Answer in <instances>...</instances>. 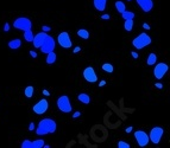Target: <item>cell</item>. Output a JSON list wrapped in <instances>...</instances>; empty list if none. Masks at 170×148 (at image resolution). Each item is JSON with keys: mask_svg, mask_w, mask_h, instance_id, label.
Wrapping results in <instances>:
<instances>
[{"mask_svg": "<svg viewBox=\"0 0 170 148\" xmlns=\"http://www.w3.org/2000/svg\"><path fill=\"white\" fill-rule=\"evenodd\" d=\"M114 6H115V8H117V11L121 14L125 10H126V6H125V4L123 2V1H120V0H118V1H115L114 2Z\"/></svg>", "mask_w": 170, "mask_h": 148, "instance_id": "19", "label": "cell"}, {"mask_svg": "<svg viewBox=\"0 0 170 148\" xmlns=\"http://www.w3.org/2000/svg\"><path fill=\"white\" fill-rule=\"evenodd\" d=\"M24 39L27 42V43H32V40H34V32H32V29H30V30H26V31H24Z\"/></svg>", "mask_w": 170, "mask_h": 148, "instance_id": "18", "label": "cell"}, {"mask_svg": "<svg viewBox=\"0 0 170 148\" xmlns=\"http://www.w3.org/2000/svg\"><path fill=\"white\" fill-rule=\"evenodd\" d=\"M35 129H36V134L38 136L47 135V134H54L57 129V123L55 120H53L50 117H45L38 122V126Z\"/></svg>", "mask_w": 170, "mask_h": 148, "instance_id": "1", "label": "cell"}, {"mask_svg": "<svg viewBox=\"0 0 170 148\" xmlns=\"http://www.w3.org/2000/svg\"><path fill=\"white\" fill-rule=\"evenodd\" d=\"M56 106L57 108L62 113L64 114H68L73 110V107H72V102H70V98L67 96V95H61L56 101Z\"/></svg>", "mask_w": 170, "mask_h": 148, "instance_id": "3", "label": "cell"}, {"mask_svg": "<svg viewBox=\"0 0 170 148\" xmlns=\"http://www.w3.org/2000/svg\"><path fill=\"white\" fill-rule=\"evenodd\" d=\"M133 135H134V139H136L139 147L143 148L149 145V141H150L149 140V134H146L144 130H136Z\"/></svg>", "mask_w": 170, "mask_h": 148, "instance_id": "7", "label": "cell"}, {"mask_svg": "<svg viewBox=\"0 0 170 148\" xmlns=\"http://www.w3.org/2000/svg\"><path fill=\"white\" fill-rule=\"evenodd\" d=\"M4 31H5V32H8V31H10V24H8V23H5V25H4Z\"/></svg>", "mask_w": 170, "mask_h": 148, "instance_id": "30", "label": "cell"}, {"mask_svg": "<svg viewBox=\"0 0 170 148\" xmlns=\"http://www.w3.org/2000/svg\"><path fill=\"white\" fill-rule=\"evenodd\" d=\"M42 93H43V95H44V96H50V93H49L48 90H45V89H44Z\"/></svg>", "mask_w": 170, "mask_h": 148, "instance_id": "39", "label": "cell"}, {"mask_svg": "<svg viewBox=\"0 0 170 148\" xmlns=\"http://www.w3.org/2000/svg\"><path fill=\"white\" fill-rule=\"evenodd\" d=\"M156 62H157V56H156V54L152 52V54L149 55L148 59H146V64H148V65H155Z\"/></svg>", "mask_w": 170, "mask_h": 148, "instance_id": "23", "label": "cell"}, {"mask_svg": "<svg viewBox=\"0 0 170 148\" xmlns=\"http://www.w3.org/2000/svg\"><path fill=\"white\" fill-rule=\"evenodd\" d=\"M106 4L107 0H93V5H94L95 10L99 12H104L106 8Z\"/></svg>", "mask_w": 170, "mask_h": 148, "instance_id": "14", "label": "cell"}, {"mask_svg": "<svg viewBox=\"0 0 170 148\" xmlns=\"http://www.w3.org/2000/svg\"><path fill=\"white\" fill-rule=\"evenodd\" d=\"M29 54H30V56H31V57H32V58H37V52H36V51H35V50H30V51H29Z\"/></svg>", "mask_w": 170, "mask_h": 148, "instance_id": "29", "label": "cell"}, {"mask_svg": "<svg viewBox=\"0 0 170 148\" xmlns=\"http://www.w3.org/2000/svg\"><path fill=\"white\" fill-rule=\"evenodd\" d=\"M80 51H81V48H80V46H75V48H74V50H73V52H74V54H79Z\"/></svg>", "mask_w": 170, "mask_h": 148, "instance_id": "34", "label": "cell"}, {"mask_svg": "<svg viewBox=\"0 0 170 148\" xmlns=\"http://www.w3.org/2000/svg\"><path fill=\"white\" fill-rule=\"evenodd\" d=\"M131 56H132V57H133V58H134V59H137V58L139 57V55H138V54H137L136 51H132V52H131Z\"/></svg>", "mask_w": 170, "mask_h": 148, "instance_id": "37", "label": "cell"}, {"mask_svg": "<svg viewBox=\"0 0 170 148\" xmlns=\"http://www.w3.org/2000/svg\"><path fill=\"white\" fill-rule=\"evenodd\" d=\"M77 36L82 39H89V32L86 29H80L77 30Z\"/></svg>", "mask_w": 170, "mask_h": 148, "instance_id": "22", "label": "cell"}, {"mask_svg": "<svg viewBox=\"0 0 170 148\" xmlns=\"http://www.w3.org/2000/svg\"><path fill=\"white\" fill-rule=\"evenodd\" d=\"M47 36H48V35H47V32H43V31L34 36V40H32V44H34L35 49H39V48H40V45H42V44H43V42L45 40Z\"/></svg>", "mask_w": 170, "mask_h": 148, "instance_id": "13", "label": "cell"}, {"mask_svg": "<svg viewBox=\"0 0 170 148\" xmlns=\"http://www.w3.org/2000/svg\"><path fill=\"white\" fill-rule=\"evenodd\" d=\"M132 129H133V127H127V128L125 129V131H126V133H131Z\"/></svg>", "mask_w": 170, "mask_h": 148, "instance_id": "40", "label": "cell"}, {"mask_svg": "<svg viewBox=\"0 0 170 148\" xmlns=\"http://www.w3.org/2000/svg\"><path fill=\"white\" fill-rule=\"evenodd\" d=\"M34 94H35V88H34L32 85H27V87L25 88V90H24V95H25V97L31 98V97L34 96Z\"/></svg>", "mask_w": 170, "mask_h": 148, "instance_id": "21", "label": "cell"}, {"mask_svg": "<svg viewBox=\"0 0 170 148\" xmlns=\"http://www.w3.org/2000/svg\"><path fill=\"white\" fill-rule=\"evenodd\" d=\"M83 78L89 82V83H95L98 82V76L95 74V70L93 66H87L85 70H83Z\"/></svg>", "mask_w": 170, "mask_h": 148, "instance_id": "11", "label": "cell"}, {"mask_svg": "<svg viewBox=\"0 0 170 148\" xmlns=\"http://www.w3.org/2000/svg\"><path fill=\"white\" fill-rule=\"evenodd\" d=\"M55 48H56V42H55V39L51 37V36H47L45 38V40L43 42V44L40 45V51H42V54H49V52H51V51H54L55 50Z\"/></svg>", "mask_w": 170, "mask_h": 148, "instance_id": "5", "label": "cell"}, {"mask_svg": "<svg viewBox=\"0 0 170 148\" xmlns=\"http://www.w3.org/2000/svg\"><path fill=\"white\" fill-rule=\"evenodd\" d=\"M81 116V113L80 111H75L74 114H73V119H79Z\"/></svg>", "mask_w": 170, "mask_h": 148, "instance_id": "32", "label": "cell"}, {"mask_svg": "<svg viewBox=\"0 0 170 148\" xmlns=\"http://www.w3.org/2000/svg\"><path fill=\"white\" fill-rule=\"evenodd\" d=\"M143 29H145V30H150V25H149L148 23H144V24H143Z\"/></svg>", "mask_w": 170, "mask_h": 148, "instance_id": "38", "label": "cell"}, {"mask_svg": "<svg viewBox=\"0 0 170 148\" xmlns=\"http://www.w3.org/2000/svg\"><path fill=\"white\" fill-rule=\"evenodd\" d=\"M155 87H156V88H158V89H162V88H163V84H162V83H159V82H157V83H155Z\"/></svg>", "mask_w": 170, "mask_h": 148, "instance_id": "36", "label": "cell"}, {"mask_svg": "<svg viewBox=\"0 0 170 148\" xmlns=\"http://www.w3.org/2000/svg\"><path fill=\"white\" fill-rule=\"evenodd\" d=\"M110 18H111L110 14H102V16H101V19H102V20H107V19H110Z\"/></svg>", "mask_w": 170, "mask_h": 148, "instance_id": "35", "label": "cell"}, {"mask_svg": "<svg viewBox=\"0 0 170 148\" xmlns=\"http://www.w3.org/2000/svg\"><path fill=\"white\" fill-rule=\"evenodd\" d=\"M163 133H164V129L162 127H153L149 133V140L153 145H158L162 140Z\"/></svg>", "mask_w": 170, "mask_h": 148, "instance_id": "8", "label": "cell"}, {"mask_svg": "<svg viewBox=\"0 0 170 148\" xmlns=\"http://www.w3.org/2000/svg\"><path fill=\"white\" fill-rule=\"evenodd\" d=\"M121 17L124 20H126V19H133L134 18V13H133L132 11H127V10H125L123 13H121Z\"/></svg>", "mask_w": 170, "mask_h": 148, "instance_id": "25", "label": "cell"}, {"mask_svg": "<svg viewBox=\"0 0 170 148\" xmlns=\"http://www.w3.org/2000/svg\"><path fill=\"white\" fill-rule=\"evenodd\" d=\"M136 2L140 7V10L145 13L151 12L153 8V0H136Z\"/></svg>", "mask_w": 170, "mask_h": 148, "instance_id": "12", "label": "cell"}, {"mask_svg": "<svg viewBox=\"0 0 170 148\" xmlns=\"http://www.w3.org/2000/svg\"><path fill=\"white\" fill-rule=\"evenodd\" d=\"M77 100L81 102V103H83V104H89L91 103V97H89V95H87L86 93H81L77 95Z\"/></svg>", "mask_w": 170, "mask_h": 148, "instance_id": "16", "label": "cell"}, {"mask_svg": "<svg viewBox=\"0 0 170 148\" xmlns=\"http://www.w3.org/2000/svg\"><path fill=\"white\" fill-rule=\"evenodd\" d=\"M151 43H152L151 37H150L146 32H143V33L138 35L136 38H133V40H132V45L137 50H142V49H144L145 46H149Z\"/></svg>", "mask_w": 170, "mask_h": 148, "instance_id": "2", "label": "cell"}, {"mask_svg": "<svg viewBox=\"0 0 170 148\" xmlns=\"http://www.w3.org/2000/svg\"><path fill=\"white\" fill-rule=\"evenodd\" d=\"M35 128H36L35 123H34V122H31V123L29 125V130H30V131H32V130H35Z\"/></svg>", "mask_w": 170, "mask_h": 148, "instance_id": "31", "label": "cell"}, {"mask_svg": "<svg viewBox=\"0 0 170 148\" xmlns=\"http://www.w3.org/2000/svg\"><path fill=\"white\" fill-rule=\"evenodd\" d=\"M57 43L63 49H70L73 46V42H72L70 36H69V33L67 31H63L57 36Z\"/></svg>", "mask_w": 170, "mask_h": 148, "instance_id": "6", "label": "cell"}, {"mask_svg": "<svg viewBox=\"0 0 170 148\" xmlns=\"http://www.w3.org/2000/svg\"><path fill=\"white\" fill-rule=\"evenodd\" d=\"M102 70L105 71V72H108V74H112L114 71V68L112 64H110V63H105V64H102Z\"/></svg>", "mask_w": 170, "mask_h": 148, "instance_id": "24", "label": "cell"}, {"mask_svg": "<svg viewBox=\"0 0 170 148\" xmlns=\"http://www.w3.org/2000/svg\"><path fill=\"white\" fill-rule=\"evenodd\" d=\"M133 25H134L133 19H126V20L124 21V29H125V31H127V32L132 31Z\"/></svg>", "mask_w": 170, "mask_h": 148, "instance_id": "20", "label": "cell"}, {"mask_svg": "<svg viewBox=\"0 0 170 148\" xmlns=\"http://www.w3.org/2000/svg\"><path fill=\"white\" fill-rule=\"evenodd\" d=\"M13 27L16 30L26 31V30L32 29V21L27 17H18L17 19H14V21H13Z\"/></svg>", "mask_w": 170, "mask_h": 148, "instance_id": "4", "label": "cell"}, {"mask_svg": "<svg viewBox=\"0 0 170 148\" xmlns=\"http://www.w3.org/2000/svg\"><path fill=\"white\" fill-rule=\"evenodd\" d=\"M168 70H169L168 64H165V63H157L155 69H153V76H155L156 79H162L165 76V74L168 72Z\"/></svg>", "mask_w": 170, "mask_h": 148, "instance_id": "10", "label": "cell"}, {"mask_svg": "<svg viewBox=\"0 0 170 148\" xmlns=\"http://www.w3.org/2000/svg\"><path fill=\"white\" fill-rule=\"evenodd\" d=\"M105 84H106V82H105V81H101V82L99 83V87H104Z\"/></svg>", "mask_w": 170, "mask_h": 148, "instance_id": "41", "label": "cell"}, {"mask_svg": "<svg viewBox=\"0 0 170 148\" xmlns=\"http://www.w3.org/2000/svg\"><path fill=\"white\" fill-rule=\"evenodd\" d=\"M20 46H21V40L19 38H14L8 42V48L11 50H18Z\"/></svg>", "mask_w": 170, "mask_h": 148, "instance_id": "15", "label": "cell"}, {"mask_svg": "<svg viewBox=\"0 0 170 148\" xmlns=\"http://www.w3.org/2000/svg\"><path fill=\"white\" fill-rule=\"evenodd\" d=\"M118 148H130V145L125 141H118Z\"/></svg>", "mask_w": 170, "mask_h": 148, "instance_id": "28", "label": "cell"}, {"mask_svg": "<svg viewBox=\"0 0 170 148\" xmlns=\"http://www.w3.org/2000/svg\"><path fill=\"white\" fill-rule=\"evenodd\" d=\"M50 30H51L50 26H43V27H42V31H43V32H48V31H50Z\"/></svg>", "mask_w": 170, "mask_h": 148, "instance_id": "33", "label": "cell"}, {"mask_svg": "<svg viewBox=\"0 0 170 148\" xmlns=\"http://www.w3.org/2000/svg\"><path fill=\"white\" fill-rule=\"evenodd\" d=\"M48 109H49V102H48L47 98L39 100L37 103L32 107L34 113L37 114V115H43V114H45V113L48 111Z\"/></svg>", "mask_w": 170, "mask_h": 148, "instance_id": "9", "label": "cell"}, {"mask_svg": "<svg viewBox=\"0 0 170 148\" xmlns=\"http://www.w3.org/2000/svg\"><path fill=\"white\" fill-rule=\"evenodd\" d=\"M127 1H131V0H127Z\"/></svg>", "mask_w": 170, "mask_h": 148, "instance_id": "42", "label": "cell"}, {"mask_svg": "<svg viewBox=\"0 0 170 148\" xmlns=\"http://www.w3.org/2000/svg\"><path fill=\"white\" fill-rule=\"evenodd\" d=\"M20 147L21 148H32V141H30V140H24V141L20 143Z\"/></svg>", "mask_w": 170, "mask_h": 148, "instance_id": "27", "label": "cell"}, {"mask_svg": "<svg viewBox=\"0 0 170 148\" xmlns=\"http://www.w3.org/2000/svg\"><path fill=\"white\" fill-rule=\"evenodd\" d=\"M56 59H57V55L55 54V52H54V51H51V52L47 54V59H45L47 64L51 65V64H54V63L56 62Z\"/></svg>", "mask_w": 170, "mask_h": 148, "instance_id": "17", "label": "cell"}, {"mask_svg": "<svg viewBox=\"0 0 170 148\" xmlns=\"http://www.w3.org/2000/svg\"><path fill=\"white\" fill-rule=\"evenodd\" d=\"M44 140L43 139H37L35 141H32V148H42L44 146Z\"/></svg>", "mask_w": 170, "mask_h": 148, "instance_id": "26", "label": "cell"}]
</instances>
